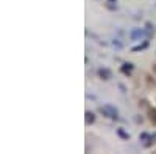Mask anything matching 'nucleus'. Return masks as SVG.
I'll use <instances>...</instances> for the list:
<instances>
[{
    "label": "nucleus",
    "mask_w": 156,
    "mask_h": 154,
    "mask_svg": "<svg viewBox=\"0 0 156 154\" xmlns=\"http://www.w3.org/2000/svg\"><path fill=\"white\" fill-rule=\"evenodd\" d=\"M147 83H148V86H153V87H155V84H156L155 79H151L150 76H147Z\"/></svg>",
    "instance_id": "obj_9"
},
{
    "label": "nucleus",
    "mask_w": 156,
    "mask_h": 154,
    "mask_svg": "<svg viewBox=\"0 0 156 154\" xmlns=\"http://www.w3.org/2000/svg\"><path fill=\"white\" fill-rule=\"evenodd\" d=\"M94 121H95V115H94V112L88 111V112H86V123L91 125V123H94Z\"/></svg>",
    "instance_id": "obj_6"
},
{
    "label": "nucleus",
    "mask_w": 156,
    "mask_h": 154,
    "mask_svg": "<svg viewBox=\"0 0 156 154\" xmlns=\"http://www.w3.org/2000/svg\"><path fill=\"white\" fill-rule=\"evenodd\" d=\"M147 115H148V120L151 123L156 125V109L155 107H148V109H147Z\"/></svg>",
    "instance_id": "obj_2"
},
{
    "label": "nucleus",
    "mask_w": 156,
    "mask_h": 154,
    "mask_svg": "<svg viewBox=\"0 0 156 154\" xmlns=\"http://www.w3.org/2000/svg\"><path fill=\"white\" fill-rule=\"evenodd\" d=\"M153 73L156 75V64H153Z\"/></svg>",
    "instance_id": "obj_12"
},
{
    "label": "nucleus",
    "mask_w": 156,
    "mask_h": 154,
    "mask_svg": "<svg viewBox=\"0 0 156 154\" xmlns=\"http://www.w3.org/2000/svg\"><path fill=\"white\" fill-rule=\"evenodd\" d=\"M98 76H100L102 79L106 81V79L111 78V72H109L108 69H98Z\"/></svg>",
    "instance_id": "obj_3"
},
{
    "label": "nucleus",
    "mask_w": 156,
    "mask_h": 154,
    "mask_svg": "<svg viewBox=\"0 0 156 154\" xmlns=\"http://www.w3.org/2000/svg\"><path fill=\"white\" fill-rule=\"evenodd\" d=\"M133 69H134V66H133L131 62H125V64L122 66V69H120V70H122V73H125V75H130Z\"/></svg>",
    "instance_id": "obj_4"
},
{
    "label": "nucleus",
    "mask_w": 156,
    "mask_h": 154,
    "mask_svg": "<svg viewBox=\"0 0 156 154\" xmlns=\"http://www.w3.org/2000/svg\"><path fill=\"white\" fill-rule=\"evenodd\" d=\"M112 45H114V47H117V48H122V44H120V42H117V40H114Z\"/></svg>",
    "instance_id": "obj_10"
},
{
    "label": "nucleus",
    "mask_w": 156,
    "mask_h": 154,
    "mask_svg": "<svg viewBox=\"0 0 156 154\" xmlns=\"http://www.w3.org/2000/svg\"><path fill=\"white\" fill-rule=\"evenodd\" d=\"M109 2H116V0H109Z\"/></svg>",
    "instance_id": "obj_13"
},
{
    "label": "nucleus",
    "mask_w": 156,
    "mask_h": 154,
    "mask_svg": "<svg viewBox=\"0 0 156 154\" xmlns=\"http://www.w3.org/2000/svg\"><path fill=\"white\" fill-rule=\"evenodd\" d=\"M100 111L103 112V115H106V117H111V118H117V114H119V112H117V109H114V107H112L111 105H106V106H105V109L102 107V109H100Z\"/></svg>",
    "instance_id": "obj_1"
},
{
    "label": "nucleus",
    "mask_w": 156,
    "mask_h": 154,
    "mask_svg": "<svg viewBox=\"0 0 156 154\" xmlns=\"http://www.w3.org/2000/svg\"><path fill=\"white\" fill-rule=\"evenodd\" d=\"M147 137H148V134H145V132H142V134L139 135V139H141V140H144V139H147Z\"/></svg>",
    "instance_id": "obj_11"
},
{
    "label": "nucleus",
    "mask_w": 156,
    "mask_h": 154,
    "mask_svg": "<svg viewBox=\"0 0 156 154\" xmlns=\"http://www.w3.org/2000/svg\"><path fill=\"white\" fill-rule=\"evenodd\" d=\"M139 107H141V109H144V107H147V109H148V101H147V100H141V101H139Z\"/></svg>",
    "instance_id": "obj_8"
},
{
    "label": "nucleus",
    "mask_w": 156,
    "mask_h": 154,
    "mask_svg": "<svg viewBox=\"0 0 156 154\" xmlns=\"http://www.w3.org/2000/svg\"><path fill=\"white\" fill-rule=\"evenodd\" d=\"M117 134L120 135L122 139H125V140H128V139H130V134H126V132H125V131H123V129H117Z\"/></svg>",
    "instance_id": "obj_7"
},
{
    "label": "nucleus",
    "mask_w": 156,
    "mask_h": 154,
    "mask_svg": "<svg viewBox=\"0 0 156 154\" xmlns=\"http://www.w3.org/2000/svg\"><path fill=\"white\" fill-rule=\"evenodd\" d=\"M142 34H144V31H142L141 28H134V30H133L131 31V33H130V36H131V39H139V38H142Z\"/></svg>",
    "instance_id": "obj_5"
}]
</instances>
